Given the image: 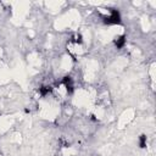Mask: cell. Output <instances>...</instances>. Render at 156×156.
<instances>
[{"label":"cell","instance_id":"3957f363","mask_svg":"<svg viewBox=\"0 0 156 156\" xmlns=\"http://www.w3.org/2000/svg\"><path fill=\"white\" fill-rule=\"evenodd\" d=\"M139 144H140L141 148H145V146H146V137H145V135H141V137H140Z\"/></svg>","mask_w":156,"mask_h":156},{"label":"cell","instance_id":"6da1fadb","mask_svg":"<svg viewBox=\"0 0 156 156\" xmlns=\"http://www.w3.org/2000/svg\"><path fill=\"white\" fill-rule=\"evenodd\" d=\"M104 20H105V23H109V25H117V23H121V15H120L118 10L112 9V10H110V14H109Z\"/></svg>","mask_w":156,"mask_h":156},{"label":"cell","instance_id":"7a4b0ae2","mask_svg":"<svg viewBox=\"0 0 156 156\" xmlns=\"http://www.w3.org/2000/svg\"><path fill=\"white\" fill-rule=\"evenodd\" d=\"M115 44L117 46V49H122L126 44V37L124 36H121V37H117L116 40H115Z\"/></svg>","mask_w":156,"mask_h":156}]
</instances>
